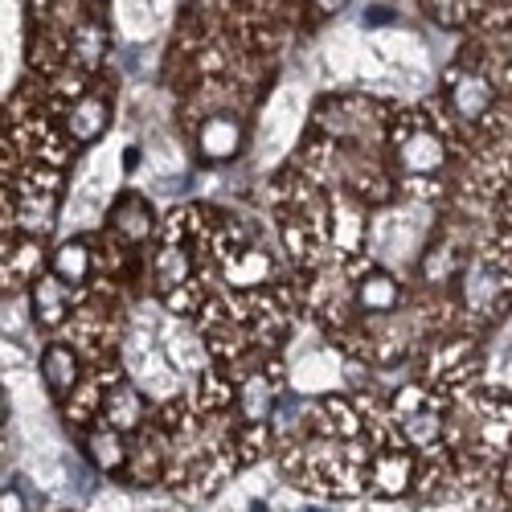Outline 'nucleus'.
<instances>
[{
  "mask_svg": "<svg viewBox=\"0 0 512 512\" xmlns=\"http://www.w3.org/2000/svg\"><path fill=\"white\" fill-rule=\"evenodd\" d=\"M95 512H132V504H127V496H119V492H107V496H99Z\"/></svg>",
  "mask_w": 512,
  "mask_h": 512,
  "instance_id": "aec40b11",
  "label": "nucleus"
},
{
  "mask_svg": "<svg viewBox=\"0 0 512 512\" xmlns=\"http://www.w3.org/2000/svg\"><path fill=\"white\" fill-rule=\"evenodd\" d=\"M41 377H46V386H50L54 394L74 390V381H78V357H74L66 345L46 349V357H41Z\"/></svg>",
  "mask_w": 512,
  "mask_h": 512,
  "instance_id": "1a4fd4ad",
  "label": "nucleus"
},
{
  "mask_svg": "<svg viewBox=\"0 0 512 512\" xmlns=\"http://www.w3.org/2000/svg\"><path fill=\"white\" fill-rule=\"evenodd\" d=\"M447 152H443V140L431 132V127H410L406 136H398V164L402 173L410 177H435L443 168Z\"/></svg>",
  "mask_w": 512,
  "mask_h": 512,
  "instance_id": "f03ea898",
  "label": "nucleus"
},
{
  "mask_svg": "<svg viewBox=\"0 0 512 512\" xmlns=\"http://www.w3.org/2000/svg\"><path fill=\"white\" fill-rule=\"evenodd\" d=\"M54 275L62 283H82L91 275V246L87 242H62L54 250Z\"/></svg>",
  "mask_w": 512,
  "mask_h": 512,
  "instance_id": "9b49d317",
  "label": "nucleus"
},
{
  "mask_svg": "<svg viewBox=\"0 0 512 512\" xmlns=\"http://www.w3.org/2000/svg\"><path fill=\"white\" fill-rule=\"evenodd\" d=\"M115 230H119L123 238H132V242L148 238V234H152V209H148V201L123 197V201L115 205Z\"/></svg>",
  "mask_w": 512,
  "mask_h": 512,
  "instance_id": "9d476101",
  "label": "nucleus"
},
{
  "mask_svg": "<svg viewBox=\"0 0 512 512\" xmlns=\"http://www.w3.org/2000/svg\"><path fill=\"white\" fill-rule=\"evenodd\" d=\"M91 455H95L99 467H119V459H123L119 435H115V431H99V435L91 439Z\"/></svg>",
  "mask_w": 512,
  "mask_h": 512,
  "instance_id": "a211bd4d",
  "label": "nucleus"
},
{
  "mask_svg": "<svg viewBox=\"0 0 512 512\" xmlns=\"http://www.w3.org/2000/svg\"><path fill=\"white\" fill-rule=\"evenodd\" d=\"M238 402H242V414H246L250 422L267 418V414H271V402H275L271 381H267V377H250L246 386H242V394H238Z\"/></svg>",
  "mask_w": 512,
  "mask_h": 512,
  "instance_id": "4468645a",
  "label": "nucleus"
},
{
  "mask_svg": "<svg viewBox=\"0 0 512 512\" xmlns=\"http://www.w3.org/2000/svg\"><path fill=\"white\" fill-rule=\"evenodd\" d=\"M447 95H451L455 115L467 119V123H476L492 107V87H488V78L476 74V70H455L447 78Z\"/></svg>",
  "mask_w": 512,
  "mask_h": 512,
  "instance_id": "7ed1b4c3",
  "label": "nucleus"
},
{
  "mask_svg": "<svg viewBox=\"0 0 512 512\" xmlns=\"http://www.w3.org/2000/svg\"><path fill=\"white\" fill-rule=\"evenodd\" d=\"M107 189H111V185H107V164H99L95 173L82 181V189L74 193V209H78L82 222H95V213L107 205Z\"/></svg>",
  "mask_w": 512,
  "mask_h": 512,
  "instance_id": "f8f14e48",
  "label": "nucleus"
},
{
  "mask_svg": "<svg viewBox=\"0 0 512 512\" xmlns=\"http://www.w3.org/2000/svg\"><path fill=\"white\" fill-rule=\"evenodd\" d=\"M189 275H193L189 250H185L181 242H164L160 254H156V283H160L164 291H177V287L189 283Z\"/></svg>",
  "mask_w": 512,
  "mask_h": 512,
  "instance_id": "0eeeda50",
  "label": "nucleus"
},
{
  "mask_svg": "<svg viewBox=\"0 0 512 512\" xmlns=\"http://www.w3.org/2000/svg\"><path fill=\"white\" fill-rule=\"evenodd\" d=\"M406 476H410V459L406 455H386V459H377V467H373V480H377L381 492H402Z\"/></svg>",
  "mask_w": 512,
  "mask_h": 512,
  "instance_id": "2eb2a0df",
  "label": "nucleus"
},
{
  "mask_svg": "<svg viewBox=\"0 0 512 512\" xmlns=\"http://www.w3.org/2000/svg\"><path fill=\"white\" fill-rule=\"evenodd\" d=\"M168 357H173L181 369H197L201 365V353H197L193 336H177V345H168Z\"/></svg>",
  "mask_w": 512,
  "mask_h": 512,
  "instance_id": "6ab92c4d",
  "label": "nucleus"
},
{
  "mask_svg": "<svg viewBox=\"0 0 512 512\" xmlns=\"http://www.w3.org/2000/svg\"><path fill=\"white\" fill-rule=\"evenodd\" d=\"M508 480H512V467H508Z\"/></svg>",
  "mask_w": 512,
  "mask_h": 512,
  "instance_id": "b1692460",
  "label": "nucleus"
},
{
  "mask_svg": "<svg viewBox=\"0 0 512 512\" xmlns=\"http://www.w3.org/2000/svg\"><path fill=\"white\" fill-rule=\"evenodd\" d=\"M197 144H201L205 160H230V156H238L242 132H238V123L230 115H213V119H205Z\"/></svg>",
  "mask_w": 512,
  "mask_h": 512,
  "instance_id": "423d86ee",
  "label": "nucleus"
},
{
  "mask_svg": "<svg viewBox=\"0 0 512 512\" xmlns=\"http://www.w3.org/2000/svg\"><path fill=\"white\" fill-rule=\"evenodd\" d=\"M435 435H439V414H431V410L406 414V439L410 443H431Z\"/></svg>",
  "mask_w": 512,
  "mask_h": 512,
  "instance_id": "f3484780",
  "label": "nucleus"
},
{
  "mask_svg": "<svg viewBox=\"0 0 512 512\" xmlns=\"http://www.w3.org/2000/svg\"><path fill=\"white\" fill-rule=\"evenodd\" d=\"M111 123V107L103 95H82L74 107H70V136L78 144H95Z\"/></svg>",
  "mask_w": 512,
  "mask_h": 512,
  "instance_id": "20e7f679",
  "label": "nucleus"
},
{
  "mask_svg": "<svg viewBox=\"0 0 512 512\" xmlns=\"http://www.w3.org/2000/svg\"><path fill=\"white\" fill-rule=\"evenodd\" d=\"M349 512H373V508H349Z\"/></svg>",
  "mask_w": 512,
  "mask_h": 512,
  "instance_id": "5701e85b",
  "label": "nucleus"
},
{
  "mask_svg": "<svg viewBox=\"0 0 512 512\" xmlns=\"http://www.w3.org/2000/svg\"><path fill=\"white\" fill-rule=\"evenodd\" d=\"M312 5H316V9L324 13V17H336L340 9H345V5H349V0H312Z\"/></svg>",
  "mask_w": 512,
  "mask_h": 512,
  "instance_id": "412c9836",
  "label": "nucleus"
},
{
  "mask_svg": "<svg viewBox=\"0 0 512 512\" xmlns=\"http://www.w3.org/2000/svg\"><path fill=\"white\" fill-rule=\"evenodd\" d=\"M17 508H21V500L17 496H5V512H17Z\"/></svg>",
  "mask_w": 512,
  "mask_h": 512,
  "instance_id": "4be33fe9",
  "label": "nucleus"
},
{
  "mask_svg": "<svg viewBox=\"0 0 512 512\" xmlns=\"http://www.w3.org/2000/svg\"><path fill=\"white\" fill-rule=\"evenodd\" d=\"M66 308H70V295H66L62 279L58 275H37L33 279V316H37V324H46V328L62 324Z\"/></svg>",
  "mask_w": 512,
  "mask_h": 512,
  "instance_id": "39448f33",
  "label": "nucleus"
},
{
  "mask_svg": "<svg viewBox=\"0 0 512 512\" xmlns=\"http://www.w3.org/2000/svg\"><path fill=\"white\" fill-rule=\"evenodd\" d=\"M74 46H78V58H82V62L95 66L99 54L107 50V37H103L99 25H82V29H74Z\"/></svg>",
  "mask_w": 512,
  "mask_h": 512,
  "instance_id": "dca6fc26",
  "label": "nucleus"
},
{
  "mask_svg": "<svg viewBox=\"0 0 512 512\" xmlns=\"http://www.w3.org/2000/svg\"><path fill=\"white\" fill-rule=\"evenodd\" d=\"M107 418H111V426H119V431L136 426L140 422V394L132 386H115L107 398Z\"/></svg>",
  "mask_w": 512,
  "mask_h": 512,
  "instance_id": "ddd939ff",
  "label": "nucleus"
},
{
  "mask_svg": "<svg viewBox=\"0 0 512 512\" xmlns=\"http://www.w3.org/2000/svg\"><path fill=\"white\" fill-rule=\"evenodd\" d=\"M357 300L365 312H394L398 300H402V291L390 275H381V271H369L361 283H357Z\"/></svg>",
  "mask_w": 512,
  "mask_h": 512,
  "instance_id": "6e6552de",
  "label": "nucleus"
},
{
  "mask_svg": "<svg viewBox=\"0 0 512 512\" xmlns=\"http://www.w3.org/2000/svg\"><path fill=\"white\" fill-rule=\"evenodd\" d=\"M300 119H304V99L295 87L279 91L271 111H267V123H263V156L267 160H279L287 152V144L295 140V132H300Z\"/></svg>",
  "mask_w": 512,
  "mask_h": 512,
  "instance_id": "f257e3e1",
  "label": "nucleus"
}]
</instances>
